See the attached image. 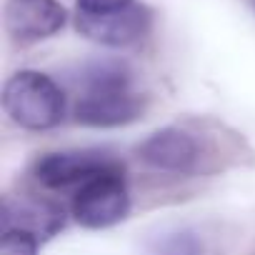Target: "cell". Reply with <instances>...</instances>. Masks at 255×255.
<instances>
[{
	"label": "cell",
	"instance_id": "obj_9",
	"mask_svg": "<svg viewBox=\"0 0 255 255\" xmlns=\"http://www.w3.org/2000/svg\"><path fill=\"white\" fill-rule=\"evenodd\" d=\"M0 255H38V238L23 230H3Z\"/></svg>",
	"mask_w": 255,
	"mask_h": 255
},
{
	"label": "cell",
	"instance_id": "obj_7",
	"mask_svg": "<svg viewBox=\"0 0 255 255\" xmlns=\"http://www.w3.org/2000/svg\"><path fill=\"white\" fill-rule=\"evenodd\" d=\"M63 228V208L38 198H8L3 230H23L33 238H48Z\"/></svg>",
	"mask_w": 255,
	"mask_h": 255
},
{
	"label": "cell",
	"instance_id": "obj_5",
	"mask_svg": "<svg viewBox=\"0 0 255 255\" xmlns=\"http://www.w3.org/2000/svg\"><path fill=\"white\" fill-rule=\"evenodd\" d=\"M150 28V10L145 5L130 3L128 8L110 13H78V30L103 45L120 48L140 40Z\"/></svg>",
	"mask_w": 255,
	"mask_h": 255
},
{
	"label": "cell",
	"instance_id": "obj_1",
	"mask_svg": "<svg viewBox=\"0 0 255 255\" xmlns=\"http://www.w3.org/2000/svg\"><path fill=\"white\" fill-rule=\"evenodd\" d=\"M143 100L130 85L125 65L103 60L93 63L80 75V95L75 103V120L93 128H113L140 115Z\"/></svg>",
	"mask_w": 255,
	"mask_h": 255
},
{
	"label": "cell",
	"instance_id": "obj_11",
	"mask_svg": "<svg viewBox=\"0 0 255 255\" xmlns=\"http://www.w3.org/2000/svg\"><path fill=\"white\" fill-rule=\"evenodd\" d=\"M163 255H200V248L193 238L188 235H173L165 248H163Z\"/></svg>",
	"mask_w": 255,
	"mask_h": 255
},
{
	"label": "cell",
	"instance_id": "obj_8",
	"mask_svg": "<svg viewBox=\"0 0 255 255\" xmlns=\"http://www.w3.org/2000/svg\"><path fill=\"white\" fill-rule=\"evenodd\" d=\"M140 158L160 170H173V173H185L193 168L198 158V148L190 135L175 128H165V130L150 135L140 145Z\"/></svg>",
	"mask_w": 255,
	"mask_h": 255
},
{
	"label": "cell",
	"instance_id": "obj_4",
	"mask_svg": "<svg viewBox=\"0 0 255 255\" xmlns=\"http://www.w3.org/2000/svg\"><path fill=\"white\" fill-rule=\"evenodd\" d=\"M120 163L100 150H75V153H48L35 165V178L50 190H78L90 178L118 168Z\"/></svg>",
	"mask_w": 255,
	"mask_h": 255
},
{
	"label": "cell",
	"instance_id": "obj_6",
	"mask_svg": "<svg viewBox=\"0 0 255 255\" xmlns=\"http://www.w3.org/2000/svg\"><path fill=\"white\" fill-rule=\"evenodd\" d=\"M65 25V10L58 0H8L5 28L15 40L33 43L55 35Z\"/></svg>",
	"mask_w": 255,
	"mask_h": 255
},
{
	"label": "cell",
	"instance_id": "obj_3",
	"mask_svg": "<svg viewBox=\"0 0 255 255\" xmlns=\"http://www.w3.org/2000/svg\"><path fill=\"white\" fill-rule=\"evenodd\" d=\"M130 198L123 175V165L110 168L73 193V215L85 228H108L125 218Z\"/></svg>",
	"mask_w": 255,
	"mask_h": 255
},
{
	"label": "cell",
	"instance_id": "obj_2",
	"mask_svg": "<svg viewBox=\"0 0 255 255\" xmlns=\"http://www.w3.org/2000/svg\"><path fill=\"white\" fill-rule=\"evenodd\" d=\"M3 108L13 123L28 130H48L63 120L65 95L53 78L35 70H23L5 83Z\"/></svg>",
	"mask_w": 255,
	"mask_h": 255
},
{
	"label": "cell",
	"instance_id": "obj_10",
	"mask_svg": "<svg viewBox=\"0 0 255 255\" xmlns=\"http://www.w3.org/2000/svg\"><path fill=\"white\" fill-rule=\"evenodd\" d=\"M133 0H78V13H110V10H120L128 8Z\"/></svg>",
	"mask_w": 255,
	"mask_h": 255
}]
</instances>
